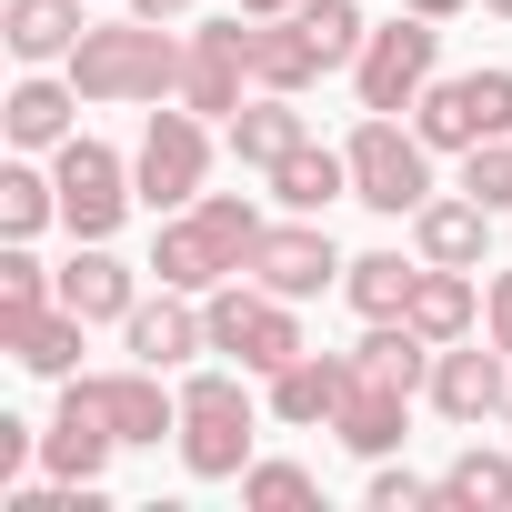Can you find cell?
Listing matches in <instances>:
<instances>
[{"label":"cell","instance_id":"9","mask_svg":"<svg viewBox=\"0 0 512 512\" xmlns=\"http://www.w3.org/2000/svg\"><path fill=\"white\" fill-rule=\"evenodd\" d=\"M51 181H61V231L71 241H111L121 221H131V161L111 151V141H91V131H71L61 151H51Z\"/></svg>","mask_w":512,"mask_h":512},{"label":"cell","instance_id":"28","mask_svg":"<svg viewBox=\"0 0 512 512\" xmlns=\"http://www.w3.org/2000/svg\"><path fill=\"white\" fill-rule=\"evenodd\" d=\"M442 502H452V512H512V462L472 432V442L452 452V472H442Z\"/></svg>","mask_w":512,"mask_h":512},{"label":"cell","instance_id":"37","mask_svg":"<svg viewBox=\"0 0 512 512\" xmlns=\"http://www.w3.org/2000/svg\"><path fill=\"white\" fill-rule=\"evenodd\" d=\"M21 462H41V432H31V422H11V412H0V482H11Z\"/></svg>","mask_w":512,"mask_h":512},{"label":"cell","instance_id":"12","mask_svg":"<svg viewBox=\"0 0 512 512\" xmlns=\"http://www.w3.org/2000/svg\"><path fill=\"white\" fill-rule=\"evenodd\" d=\"M241 282H262V292H282V302L342 292V251H332L322 211H292V221H272V231H262V251H251V272H241Z\"/></svg>","mask_w":512,"mask_h":512},{"label":"cell","instance_id":"29","mask_svg":"<svg viewBox=\"0 0 512 512\" xmlns=\"http://www.w3.org/2000/svg\"><path fill=\"white\" fill-rule=\"evenodd\" d=\"M51 221H61V181L31 171V151H21L11 171H0V241H41Z\"/></svg>","mask_w":512,"mask_h":512},{"label":"cell","instance_id":"22","mask_svg":"<svg viewBox=\"0 0 512 512\" xmlns=\"http://www.w3.org/2000/svg\"><path fill=\"white\" fill-rule=\"evenodd\" d=\"M81 0H0V41H11V61L21 71H51V61H71L81 51Z\"/></svg>","mask_w":512,"mask_h":512},{"label":"cell","instance_id":"6","mask_svg":"<svg viewBox=\"0 0 512 512\" xmlns=\"http://www.w3.org/2000/svg\"><path fill=\"white\" fill-rule=\"evenodd\" d=\"M342 151H352V201H362V211L412 221V211L432 201V141H422V131H402L392 111H362Z\"/></svg>","mask_w":512,"mask_h":512},{"label":"cell","instance_id":"20","mask_svg":"<svg viewBox=\"0 0 512 512\" xmlns=\"http://www.w3.org/2000/svg\"><path fill=\"white\" fill-rule=\"evenodd\" d=\"M61 302H71L81 322H131V302H141V272L121 262L111 241H71V262H61Z\"/></svg>","mask_w":512,"mask_h":512},{"label":"cell","instance_id":"31","mask_svg":"<svg viewBox=\"0 0 512 512\" xmlns=\"http://www.w3.org/2000/svg\"><path fill=\"white\" fill-rule=\"evenodd\" d=\"M292 21L312 31V51H322L332 71H352V61H362V41H372V21H362V0H302Z\"/></svg>","mask_w":512,"mask_h":512},{"label":"cell","instance_id":"30","mask_svg":"<svg viewBox=\"0 0 512 512\" xmlns=\"http://www.w3.org/2000/svg\"><path fill=\"white\" fill-rule=\"evenodd\" d=\"M312 81H332V61L312 51V31L282 11V21H262V91H312Z\"/></svg>","mask_w":512,"mask_h":512},{"label":"cell","instance_id":"25","mask_svg":"<svg viewBox=\"0 0 512 512\" xmlns=\"http://www.w3.org/2000/svg\"><path fill=\"white\" fill-rule=\"evenodd\" d=\"M412 292H422V251H412V262H402V251H352V262H342V302H352L362 322L412 312Z\"/></svg>","mask_w":512,"mask_h":512},{"label":"cell","instance_id":"17","mask_svg":"<svg viewBox=\"0 0 512 512\" xmlns=\"http://www.w3.org/2000/svg\"><path fill=\"white\" fill-rule=\"evenodd\" d=\"M412 251L442 262V272H482V262H492V211H482L472 191H432V201L412 211Z\"/></svg>","mask_w":512,"mask_h":512},{"label":"cell","instance_id":"2","mask_svg":"<svg viewBox=\"0 0 512 512\" xmlns=\"http://www.w3.org/2000/svg\"><path fill=\"white\" fill-rule=\"evenodd\" d=\"M61 71H71L81 101H101V111H121V101H171V91H181V41H171V21H141V11H131V21H91Z\"/></svg>","mask_w":512,"mask_h":512},{"label":"cell","instance_id":"36","mask_svg":"<svg viewBox=\"0 0 512 512\" xmlns=\"http://www.w3.org/2000/svg\"><path fill=\"white\" fill-rule=\"evenodd\" d=\"M482 342H502V352H512V272H492V282H482Z\"/></svg>","mask_w":512,"mask_h":512},{"label":"cell","instance_id":"21","mask_svg":"<svg viewBox=\"0 0 512 512\" xmlns=\"http://www.w3.org/2000/svg\"><path fill=\"white\" fill-rule=\"evenodd\" d=\"M71 111H81V81L61 71H31V81H11V101H0V131H11V151H61L71 141Z\"/></svg>","mask_w":512,"mask_h":512},{"label":"cell","instance_id":"33","mask_svg":"<svg viewBox=\"0 0 512 512\" xmlns=\"http://www.w3.org/2000/svg\"><path fill=\"white\" fill-rule=\"evenodd\" d=\"M241 502H262V512H312L322 482H312L302 462H251V472H241Z\"/></svg>","mask_w":512,"mask_h":512},{"label":"cell","instance_id":"7","mask_svg":"<svg viewBox=\"0 0 512 512\" xmlns=\"http://www.w3.org/2000/svg\"><path fill=\"white\" fill-rule=\"evenodd\" d=\"M251 91H262V21L251 11H231V21H201L191 41H181V111H201V121H231Z\"/></svg>","mask_w":512,"mask_h":512},{"label":"cell","instance_id":"34","mask_svg":"<svg viewBox=\"0 0 512 512\" xmlns=\"http://www.w3.org/2000/svg\"><path fill=\"white\" fill-rule=\"evenodd\" d=\"M462 191L502 221V211H512V141H472V151H462Z\"/></svg>","mask_w":512,"mask_h":512},{"label":"cell","instance_id":"13","mask_svg":"<svg viewBox=\"0 0 512 512\" xmlns=\"http://www.w3.org/2000/svg\"><path fill=\"white\" fill-rule=\"evenodd\" d=\"M81 382H91L101 422L121 432V452H161V442H181V392H161V372H151V362H121V372H81Z\"/></svg>","mask_w":512,"mask_h":512},{"label":"cell","instance_id":"3","mask_svg":"<svg viewBox=\"0 0 512 512\" xmlns=\"http://www.w3.org/2000/svg\"><path fill=\"white\" fill-rule=\"evenodd\" d=\"M262 412L251 402V372H191L181 382V472L191 482H241L251 462H262Z\"/></svg>","mask_w":512,"mask_h":512},{"label":"cell","instance_id":"10","mask_svg":"<svg viewBox=\"0 0 512 512\" xmlns=\"http://www.w3.org/2000/svg\"><path fill=\"white\" fill-rule=\"evenodd\" d=\"M412 131L432 151H472V141H512V71H452L412 101Z\"/></svg>","mask_w":512,"mask_h":512},{"label":"cell","instance_id":"32","mask_svg":"<svg viewBox=\"0 0 512 512\" xmlns=\"http://www.w3.org/2000/svg\"><path fill=\"white\" fill-rule=\"evenodd\" d=\"M41 302H61V272L41 262L31 241H11V251H0V312H41Z\"/></svg>","mask_w":512,"mask_h":512},{"label":"cell","instance_id":"41","mask_svg":"<svg viewBox=\"0 0 512 512\" xmlns=\"http://www.w3.org/2000/svg\"><path fill=\"white\" fill-rule=\"evenodd\" d=\"M482 11H492V21H512V0H482Z\"/></svg>","mask_w":512,"mask_h":512},{"label":"cell","instance_id":"24","mask_svg":"<svg viewBox=\"0 0 512 512\" xmlns=\"http://www.w3.org/2000/svg\"><path fill=\"white\" fill-rule=\"evenodd\" d=\"M262 181H272V201H282V211H332V201H352V151L302 141V151H282Z\"/></svg>","mask_w":512,"mask_h":512},{"label":"cell","instance_id":"5","mask_svg":"<svg viewBox=\"0 0 512 512\" xmlns=\"http://www.w3.org/2000/svg\"><path fill=\"white\" fill-rule=\"evenodd\" d=\"M131 191H141V211L151 221H171V211H191L201 191H211V121L201 111H161L151 101V121H141V151H131Z\"/></svg>","mask_w":512,"mask_h":512},{"label":"cell","instance_id":"39","mask_svg":"<svg viewBox=\"0 0 512 512\" xmlns=\"http://www.w3.org/2000/svg\"><path fill=\"white\" fill-rule=\"evenodd\" d=\"M402 11H422V21H462L472 0H402Z\"/></svg>","mask_w":512,"mask_h":512},{"label":"cell","instance_id":"35","mask_svg":"<svg viewBox=\"0 0 512 512\" xmlns=\"http://www.w3.org/2000/svg\"><path fill=\"white\" fill-rule=\"evenodd\" d=\"M362 502H372V512H422V502H442V482H422V472H402V462L382 452L372 482H362Z\"/></svg>","mask_w":512,"mask_h":512},{"label":"cell","instance_id":"4","mask_svg":"<svg viewBox=\"0 0 512 512\" xmlns=\"http://www.w3.org/2000/svg\"><path fill=\"white\" fill-rule=\"evenodd\" d=\"M201 322H211V352L241 362L251 382H272L292 352H312V342H302V302H282V292H262V282H221V292H201Z\"/></svg>","mask_w":512,"mask_h":512},{"label":"cell","instance_id":"38","mask_svg":"<svg viewBox=\"0 0 512 512\" xmlns=\"http://www.w3.org/2000/svg\"><path fill=\"white\" fill-rule=\"evenodd\" d=\"M131 11H141V21H171V31H181V21L201 11V0H131Z\"/></svg>","mask_w":512,"mask_h":512},{"label":"cell","instance_id":"11","mask_svg":"<svg viewBox=\"0 0 512 512\" xmlns=\"http://www.w3.org/2000/svg\"><path fill=\"white\" fill-rule=\"evenodd\" d=\"M422 392H432V412H442L452 432H492V422L512 412V352H502V342H442Z\"/></svg>","mask_w":512,"mask_h":512},{"label":"cell","instance_id":"14","mask_svg":"<svg viewBox=\"0 0 512 512\" xmlns=\"http://www.w3.org/2000/svg\"><path fill=\"white\" fill-rule=\"evenodd\" d=\"M121 352L131 362H151V372H191L201 352H211V322H201V292H141L131 302V322H121Z\"/></svg>","mask_w":512,"mask_h":512},{"label":"cell","instance_id":"1","mask_svg":"<svg viewBox=\"0 0 512 512\" xmlns=\"http://www.w3.org/2000/svg\"><path fill=\"white\" fill-rule=\"evenodd\" d=\"M262 231H272V221H262V201H251V191H201L191 211L151 221V272H161L171 292H221V282L251 272Z\"/></svg>","mask_w":512,"mask_h":512},{"label":"cell","instance_id":"16","mask_svg":"<svg viewBox=\"0 0 512 512\" xmlns=\"http://www.w3.org/2000/svg\"><path fill=\"white\" fill-rule=\"evenodd\" d=\"M342 392H352V352H292L282 372H272V422L282 432H332V412H342Z\"/></svg>","mask_w":512,"mask_h":512},{"label":"cell","instance_id":"23","mask_svg":"<svg viewBox=\"0 0 512 512\" xmlns=\"http://www.w3.org/2000/svg\"><path fill=\"white\" fill-rule=\"evenodd\" d=\"M332 432H342V442H352L362 462H382V452H402V432H412V392H392V382L352 372V392H342Z\"/></svg>","mask_w":512,"mask_h":512},{"label":"cell","instance_id":"27","mask_svg":"<svg viewBox=\"0 0 512 512\" xmlns=\"http://www.w3.org/2000/svg\"><path fill=\"white\" fill-rule=\"evenodd\" d=\"M352 372H372V382H392V392H422V382H432V342L412 332V312H392V322H362V342H352Z\"/></svg>","mask_w":512,"mask_h":512},{"label":"cell","instance_id":"15","mask_svg":"<svg viewBox=\"0 0 512 512\" xmlns=\"http://www.w3.org/2000/svg\"><path fill=\"white\" fill-rule=\"evenodd\" d=\"M111 452H121V432L101 422L91 382L71 372V382H61V412H51V432H41V472H51V482H101Z\"/></svg>","mask_w":512,"mask_h":512},{"label":"cell","instance_id":"40","mask_svg":"<svg viewBox=\"0 0 512 512\" xmlns=\"http://www.w3.org/2000/svg\"><path fill=\"white\" fill-rule=\"evenodd\" d=\"M231 11H251V21H282V11H302V0H231Z\"/></svg>","mask_w":512,"mask_h":512},{"label":"cell","instance_id":"8","mask_svg":"<svg viewBox=\"0 0 512 512\" xmlns=\"http://www.w3.org/2000/svg\"><path fill=\"white\" fill-rule=\"evenodd\" d=\"M432 81H442V21H422V11L382 21L362 41V61H352V101L362 111H412Z\"/></svg>","mask_w":512,"mask_h":512},{"label":"cell","instance_id":"19","mask_svg":"<svg viewBox=\"0 0 512 512\" xmlns=\"http://www.w3.org/2000/svg\"><path fill=\"white\" fill-rule=\"evenodd\" d=\"M221 141H231V161H241V171H272L282 151H302V141H312L302 91H251V101L221 121Z\"/></svg>","mask_w":512,"mask_h":512},{"label":"cell","instance_id":"26","mask_svg":"<svg viewBox=\"0 0 512 512\" xmlns=\"http://www.w3.org/2000/svg\"><path fill=\"white\" fill-rule=\"evenodd\" d=\"M472 322H482V282H472V272H442V262H422V292H412V332L442 352V342H472Z\"/></svg>","mask_w":512,"mask_h":512},{"label":"cell","instance_id":"18","mask_svg":"<svg viewBox=\"0 0 512 512\" xmlns=\"http://www.w3.org/2000/svg\"><path fill=\"white\" fill-rule=\"evenodd\" d=\"M81 312L71 302H41V312H0V352H11L21 372H41V382H71L81 372Z\"/></svg>","mask_w":512,"mask_h":512}]
</instances>
